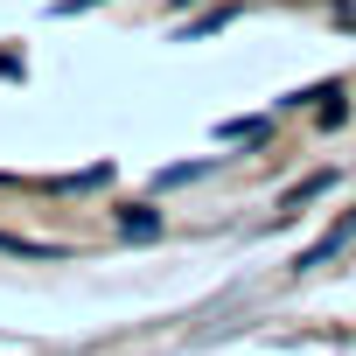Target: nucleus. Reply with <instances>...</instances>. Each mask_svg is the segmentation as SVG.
<instances>
[{"mask_svg":"<svg viewBox=\"0 0 356 356\" xmlns=\"http://www.w3.org/2000/svg\"><path fill=\"white\" fill-rule=\"evenodd\" d=\"M119 231H126V238H154V231H161V217L140 203V210H119Z\"/></svg>","mask_w":356,"mask_h":356,"instance_id":"f03ea898","label":"nucleus"},{"mask_svg":"<svg viewBox=\"0 0 356 356\" xmlns=\"http://www.w3.org/2000/svg\"><path fill=\"white\" fill-rule=\"evenodd\" d=\"M77 8H98V0H56V15H77Z\"/></svg>","mask_w":356,"mask_h":356,"instance_id":"423d86ee","label":"nucleus"},{"mask_svg":"<svg viewBox=\"0 0 356 356\" xmlns=\"http://www.w3.org/2000/svg\"><path fill=\"white\" fill-rule=\"evenodd\" d=\"M321 189H328V175H314V182H300V189H293V196H286V210H300V203H314V196H321Z\"/></svg>","mask_w":356,"mask_h":356,"instance_id":"39448f33","label":"nucleus"},{"mask_svg":"<svg viewBox=\"0 0 356 356\" xmlns=\"http://www.w3.org/2000/svg\"><path fill=\"white\" fill-rule=\"evenodd\" d=\"M217 133H224V140H252V147H259V140H266L273 126H266V119H224Z\"/></svg>","mask_w":356,"mask_h":356,"instance_id":"7ed1b4c3","label":"nucleus"},{"mask_svg":"<svg viewBox=\"0 0 356 356\" xmlns=\"http://www.w3.org/2000/svg\"><path fill=\"white\" fill-rule=\"evenodd\" d=\"M349 105H342V84H328V105H321V126H342Z\"/></svg>","mask_w":356,"mask_h":356,"instance_id":"20e7f679","label":"nucleus"},{"mask_svg":"<svg viewBox=\"0 0 356 356\" xmlns=\"http://www.w3.org/2000/svg\"><path fill=\"white\" fill-rule=\"evenodd\" d=\"M349 238H356V210H349V217H342V224H335V231H328V238H314V245H307V252H300V266H321V259H328V252H342V245H349Z\"/></svg>","mask_w":356,"mask_h":356,"instance_id":"f257e3e1","label":"nucleus"}]
</instances>
